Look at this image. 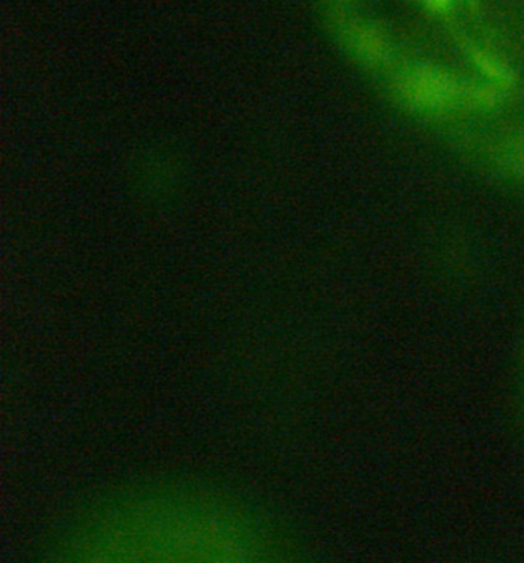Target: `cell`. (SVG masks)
I'll return each instance as SVG.
<instances>
[{"label":"cell","instance_id":"1","mask_svg":"<svg viewBox=\"0 0 524 563\" xmlns=\"http://www.w3.org/2000/svg\"><path fill=\"white\" fill-rule=\"evenodd\" d=\"M519 393L520 397H522V407L524 415V341L522 346V353H520V362H519Z\"/></svg>","mask_w":524,"mask_h":563}]
</instances>
